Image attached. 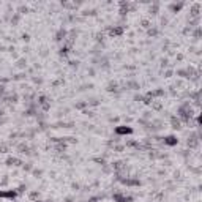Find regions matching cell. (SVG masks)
I'll return each instance as SVG.
<instances>
[{
  "label": "cell",
  "mask_w": 202,
  "mask_h": 202,
  "mask_svg": "<svg viewBox=\"0 0 202 202\" xmlns=\"http://www.w3.org/2000/svg\"><path fill=\"white\" fill-rule=\"evenodd\" d=\"M115 133L117 134H131V133H133V130H131L130 126H117L115 128Z\"/></svg>",
  "instance_id": "obj_1"
},
{
  "label": "cell",
  "mask_w": 202,
  "mask_h": 202,
  "mask_svg": "<svg viewBox=\"0 0 202 202\" xmlns=\"http://www.w3.org/2000/svg\"><path fill=\"white\" fill-rule=\"evenodd\" d=\"M114 199H115L117 202H130V201H131V197L123 196V194H115V196H114Z\"/></svg>",
  "instance_id": "obj_2"
},
{
  "label": "cell",
  "mask_w": 202,
  "mask_h": 202,
  "mask_svg": "<svg viewBox=\"0 0 202 202\" xmlns=\"http://www.w3.org/2000/svg\"><path fill=\"white\" fill-rule=\"evenodd\" d=\"M122 32H123L122 27H114V29L109 30V35H111V36H115V35H120Z\"/></svg>",
  "instance_id": "obj_3"
},
{
  "label": "cell",
  "mask_w": 202,
  "mask_h": 202,
  "mask_svg": "<svg viewBox=\"0 0 202 202\" xmlns=\"http://www.w3.org/2000/svg\"><path fill=\"white\" fill-rule=\"evenodd\" d=\"M164 144H167V145H175V144H177V137L167 136L166 139H164Z\"/></svg>",
  "instance_id": "obj_4"
},
{
  "label": "cell",
  "mask_w": 202,
  "mask_h": 202,
  "mask_svg": "<svg viewBox=\"0 0 202 202\" xmlns=\"http://www.w3.org/2000/svg\"><path fill=\"white\" fill-rule=\"evenodd\" d=\"M16 191H0V197H14Z\"/></svg>",
  "instance_id": "obj_5"
},
{
  "label": "cell",
  "mask_w": 202,
  "mask_h": 202,
  "mask_svg": "<svg viewBox=\"0 0 202 202\" xmlns=\"http://www.w3.org/2000/svg\"><path fill=\"white\" fill-rule=\"evenodd\" d=\"M172 126L174 128H180V120H178V119H172Z\"/></svg>",
  "instance_id": "obj_6"
}]
</instances>
